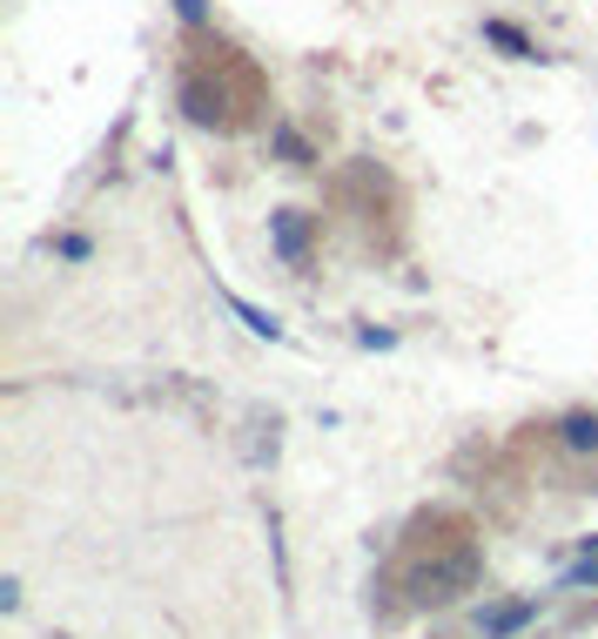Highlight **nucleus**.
<instances>
[{"label":"nucleus","instance_id":"obj_1","mask_svg":"<svg viewBox=\"0 0 598 639\" xmlns=\"http://www.w3.org/2000/svg\"><path fill=\"white\" fill-rule=\"evenodd\" d=\"M565 437H572L578 451H585V445H598V418H572V424H565Z\"/></svg>","mask_w":598,"mask_h":639}]
</instances>
